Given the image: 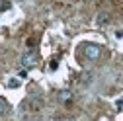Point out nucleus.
I'll list each match as a JSON object with an SVG mask.
<instances>
[{"label": "nucleus", "mask_w": 123, "mask_h": 121, "mask_svg": "<svg viewBox=\"0 0 123 121\" xmlns=\"http://www.w3.org/2000/svg\"><path fill=\"white\" fill-rule=\"evenodd\" d=\"M37 63H39V55H37L35 51H29V53H25V55L22 57V65H24L25 70L37 67Z\"/></svg>", "instance_id": "f257e3e1"}, {"label": "nucleus", "mask_w": 123, "mask_h": 121, "mask_svg": "<svg viewBox=\"0 0 123 121\" xmlns=\"http://www.w3.org/2000/svg\"><path fill=\"white\" fill-rule=\"evenodd\" d=\"M84 55H86V59H90V60H96V59H100V55H102V47L96 45V43H88L86 47H84Z\"/></svg>", "instance_id": "f03ea898"}, {"label": "nucleus", "mask_w": 123, "mask_h": 121, "mask_svg": "<svg viewBox=\"0 0 123 121\" xmlns=\"http://www.w3.org/2000/svg\"><path fill=\"white\" fill-rule=\"evenodd\" d=\"M59 98H61V102H70L72 100V94L68 92V90H63V92L59 94Z\"/></svg>", "instance_id": "7ed1b4c3"}, {"label": "nucleus", "mask_w": 123, "mask_h": 121, "mask_svg": "<svg viewBox=\"0 0 123 121\" xmlns=\"http://www.w3.org/2000/svg\"><path fill=\"white\" fill-rule=\"evenodd\" d=\"M10 8H12L10 0H0V12H6V10H10Z\"/></svg>", "instance_id": "20e7f679"}, {"label": "nucleus", "mask_w": 123, "mask_h": 121, "mask_svg": "<svg viewBox=\"0 0 123 121\" xmlns=\"http://www.w3.org/2000/svg\"><path fill=\"white\" fill-rule=\"evenodd\" d=\"M6 109H8V103H6L2 98H0V115H2V113H6Z\"/></svg>", "instance_id": "39448f33"}, {"label": "nucleus", "mask_w": 123, "mask_h": 121, "mask_svg": "<svg viewBox=\"0 0 123 121\" xmlns=\"http://www.w3.org/2000/svg\"><path fill=\"white\" fill-rule=\"evenodd\" d=\"M57 65H59V63H57V59H53V60H51V65H49V68H51V70H55V68H57Z\"/></svg>", "instance_id": "423d86ee"}, {"label": "nucleus", "mask_w": 123, "mask_h": 121, "mask_svg": "<svg viewBox=\"0 0 123 121\" xmlns=\"http://www.w3.org/2000/svg\"><path fill=\"white\" fill-rule=\"evenodd\" d=\"M18 84H20V82H18V80H10V82H8V86H10V88H16V86H18Z\"/></svg>", "instance_id": "0eeeda50"}, {"label": "nucleus", "mask_w": 123, "mask_h": 121, "mask_svg": "<svg viewBox=\"0 0 123 121\" xmlns=\"http://www.w3.org/2000/svg\"><path fill=\"white\" fill-rule=\"evenodd\" d=\"M98 22H100V24H102V22H107V16H100V18H98Z\"/></svg>", "instance_id": "6e6552de"}, {"label": "nucleus", "mask_w": 123, "mask_h": 121, "mask_svg": "<svg viewBox=\"0 0 123 121\" xmlns=\"http://www.w3.org/2000/svg\"><path fill=\"white\" fill-rule=\"evenodd\" d=\"M20 2H25V0H20Z\"/></svg>", "instance_id": "1a4fd4ad"}]
</instances>
